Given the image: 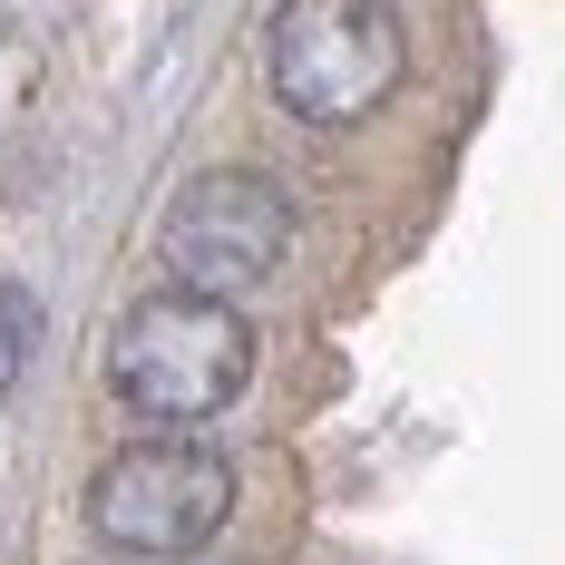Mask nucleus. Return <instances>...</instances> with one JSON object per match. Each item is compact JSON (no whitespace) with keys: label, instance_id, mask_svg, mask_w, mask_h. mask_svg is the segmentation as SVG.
Instances as JSON below:
<instances>
[{"label":"nucleus","instance_id":"obj_3","mask_svg":"<svg viewBox=\"0 0 565 565\" xmlns=\"http://www.w3.org/2000/svg\"><path fill=\"white\" fill-rule=\"evenodd\" d=\"M225 516H234V458L205 439H137L88 478V526L137 565L215 546Z\"/></svg>","mask_w":565,"mask_h":565},{"label":"nucleus","instance_id":"obj_2","mask_svg":"<svg viewBox=\"0 0 565 565\" xmlns=\"http://www.w3.org/2000/svg\"><path fill=\"white\" fill-rule=\"evenodd\" d=\"M264 78L312 127H361L409 78V30L391 0H282L264 20Z\"/></svg>","mask_w":565,"mask_h":565},{"label":"nucleus","instance_id":"obj_5","mask_svg":"<svg viewBox=\"0 0 565 565\" xmlns=\"http://www.w3.org/2000/svg\"><path fill=\"white\" fill-rule=\"evenodd\" d=\"M30 351H40V292L30 282H0V391L30 371Z\"/></svg>","mask_w":565,"mask_h":565},{"label":"nucleus","instance_id":"obj_1","mask_svg":"<svg viewBox=\"0 0 565 565\" xmlns=\"http://www.w3.org/2000/svg\"><path fill=\"white\" fill-rule=\"evenodd\" d=\"M244 381H254V322L234 302H215V292L157 282V292L127 302V322L108 332V391L137 419H157V429L215 419Z\"/></svg>","mask_w":565,"mask_h":565},{"label":"nucleus","instance_id":"obj_4","mask_svg":"<svg viewBox=\"0 0 565 565\" xmlns=\"http://www.w3.org/2000/svg\"><path fill=\"white\" fill-rule=\"evenodd\" d=\"M157 254H167V274L185 292H254V282L282 274V254H292V195H282L274 175L254 167H215V175H185L167 205V225H157Z\"/></svg>","mask_w":565,"mask_h":565}]
</instances>
